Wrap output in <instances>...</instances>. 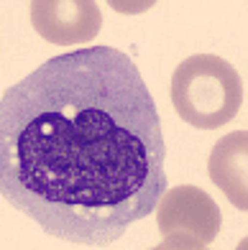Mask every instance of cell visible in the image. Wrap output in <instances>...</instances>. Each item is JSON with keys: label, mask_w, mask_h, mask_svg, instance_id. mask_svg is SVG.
Masks as SVG:
<instances>
[{"label": "cell", "mask_w": 248, "mask_h": 250, "mask_svg": "<svg viewBox=\"0 0 248 250\" xmlns=\"http://www.w3.org/2000/svg\"><path fill=\"white\" fill-rule=\"evenodd\" d=\"M164 158L156 102L113 46L51 56L0 97V194L59 240L103 248L154 214Z\"/></svg>", "instance_id": "6da1fadb"}, {"label": "cell", "mask_w": 248, "mask_h": 250, "mask_svg": "<svg viewBox=\"0 0 248 250\" xmlns=\"http://www.w3.org/2000/svg\"><path fill=\"white\" fill-rule=\"evenodd\" d=\"M172 105L187 125L218 130L243 105V82L230 62L215 54H195L172 74Z\"/></svg>", "instance_id": "7a4b0ae2"}, {"label": "cell", "mask_w": 248, "mask_h": 250, "mask_svg": "<svg viewBox=\"0 0 248 250\" xmlns=\"http://www.w3.org/2000/svg\"><path fill=\"white\" fill-rule=\"evenodd\" d=\"M154 212L164 243L172 245L205 248L215 240L223 227L218 202L192 184L166 187Z\"/></svg>", "instance_id": "3957f363"}, {"label": "cell", "mask_w": 248, "mask_h": 250, "mask_svg": "<svg viewBox=\"0 0 248 250\" xmlns=\"http://www.w3.org/2000/svg\"><path fill=\"white\" fill-rule=\"evenodd\" d=\"M31 26L44 41L74 46L97 36L103 13L95 0H31Z\"/></svg>", "instance_id": "277c9868"}, {"label": "cell", "mask_w": 248, "mask_h": 250, "mask_svg": "<svg viewBox=\"0 0 248 250\" xmlns=\"http://www.w3.org/2000/svg\"><path fill=\"white\" fill-rule=\"evenodd\" d=\"M207 171L235 209H248V133L233 130L212 146Z\"/></svg>", "instance_id": "5b68a950"}, {"label": "cell", "mask_w": 248, "mask_h": 250, "mask_svg": "<svg viewBox=\"0 0 248 250\" xmlns=\"http://www.w3.org/2000/svg\"><path fill=\"white\" fill-rule=\"evenodd\" d=\"M110 8L115 13H123V16H141L146 10H151L159 0H108Z\"/></svg>", "instance_id": "8992f818"}, {"label": "cell", "mask_w": 248, "mask_h": 250, "mask_svg": "<svg viewBox=\"0 0 248 250\" xmlns=\"http://www.w3.org/2000/svg\"><path fill=\"white\" fill-rule=\"evenodd\" d=\"M149 250H210L207 245L205 248H189V245H172V243H159V245H154V248H149Z\"/></svg>", "instance_id": "52a82bcc"}]
</instances>
